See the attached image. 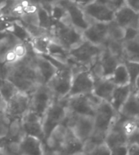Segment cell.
Here are the masks:
<instances>
[{"instance_id":"29","label":"cell","mask_w":139,"mask_h":155,"mask_svg":"<svg viewBox=\"0 0 139 155\" xmlns=\"http://www.w3.org/2000/svg\"><path fill=\"white\" fill-rule=\"evenodd\" d=\"M51 40V38L47 35L35 37L31 39L30 45L36 54L44 55V54H47L49 43Z\"/></svg>"},{"instance_id":"20","label":"cell","mask_w":139,"mask_h":155,"mask_svg":"<svg viewBox=\"0 0 139 155\" xmlns=\"http://www.w3.org/2000/svg\"><path fill=\"white\" fill-rule=\"evenodd\" d=\"M34 61L40 76L42 84H46L47 82L51 79V77L58 71L59 68L51 62V59L46 56L41 55L35 53Z\"/></svg>"},{"instance_id":"11","label":"cell","mask_w":139,"mask_h":155,"mask_svg":"<svg viewBox=\"0 0 139 155\" xmlns=\"http://www.w3.org/2000/svg\"><path fill=\"white\" fill-rule=\"evenodd\" d=\"M30 95L18 91L7 102L6 114L9 120H21L29 110Z\"/></svg>"},{"instance_id":"14","label":"cell","mask_w":139,"mask_h":155,"mask_svg":"<svg viewBox=\"0 0 139 155\" xmlns=\"http://www.w3.org/2000/svg\"><path fill=\"white\" fill-rule=\"evenodd\" d=\"M81 8L90 21L105 23L113 21L115 10L97 1H94Z\"/></svg>"},{"instance_id":"6","label":"cell","mask_w":139,"mask_h":155,"mask_svg":"<svg viewBox=\"0 0 139 155\" xmlns=\"http://www.w3.org/2000/svg\"><path fill=\"white\" fill-rule=\"evenodd\" d=\"M64 98H66L67 102L68 113L91 116H94L97 108L102 102L101 98L93 94V92L76 94Z\"/></svg>"},{"instance_id":"4","label":"cell","mask_w":139,"mask_h":155,"mask_svg":"<svg viewBox=\"0 0 139 155\" xmlns=\"http://www.w3.org/2000/svg\"><path fill=\"white\" fill-rule=\"evenodd\" d=\"M48 36L51 40L58 42L68 51L78 46L85 40L82 31L75 28L73 25H66L52 20Z\"/></svg>"},{"instance_id":"27","label":"cell","mask_w":139,"mask_h":155,"mask_svg":"<svg viewBox=\"0 0 139 155\" xmlns=\"http://www.w3.org/2000/svg\"><path fill=\"white\" fill-rule=\"evenodd\" d=\"M110 79L116 86H121L130 84L129 72L127 71L126 66L124 65V63H120L117 65Z\"/></svg>"},{"instance_id":"44","label":"cell","mask_w":139,"mask_h":155,"mask_svg":"<svg viewBox=\"0 0 139 155\" xmlns=\"http://www.w3.org/2000/svg\"><path fill=\"white\" fill-rule=\"evenodd\" d=\"M0 25H1V22H0Z\"/></svg>"},{"instance_id":"37","label":"cell","mask_w":139,"mask_h":155,"mask_svg":"<svg viewBox=\"0 0 139 155\" xmlns=\"http://www.w3.org/2000/svg\"><path fill=\"white\" fill-rule=\"evenodd\" d=\"M29 1H30L31 3H34V4H40L50 13L51 5L54 3H58L59 0H29Z\"/></svg>"},{"instance_id":"38","label":"cell","mask_w":139,"mask_h":155,"mask_svg":"<svg viewBox=\"0 0 139 155\" xmlns=\"http://www.w3.org/2000/svg\"><path fill=\"white\" fill-rule=\"evenodd\" d=\"M139 143H131L127 145V155L138 154Z\"/></svg>"},{"instance_id":"43","label":"cell","mask_w":139,"mask_h":155,"mask_svg":"<svg viewBox=\"0 0 139 155\" xmlns=\"http://www.w3.org/2000/svg\"><path fill=\"white\" fill-rule=\"evenodd\" d=\"M3 16V12H2V8H0V21L2 20V17Z\"/></svg>"},{"instance_id":"40","label":"cell","mask_w":139,"mask_h":155,"mask_svg":"<svg viewBox=\"0 0 139 155\" xmlns=\"http://www.w3.org/2000/svg\"><path fill=\"white\" fill-rule=\"evenodd\" d=\"M124 4L136 12H139V0H124Z\"/></svg>"},{"instance_id":"15","label":"cell","mask_w":139,"mask_h":155,"mask_svg":"<svg viewBox=\"0 0 139 155\" xmlns=\"http://www.w3.org/2000/svg\"><path fill=\"white\" fill-rule=\"evenodd\" d=\"M107 23L92 21L89 26L82 31L84 39L98 46H104L108 39Z\"/></svg>"},{"instance_id":"17","label":"cell","mask_w":139,"mask_h":155,"mask_svg":"<svg viewBox=\"0 0 139 155\" xmlns=\"http://www.w3.org/2000/svg\"><path fill=\"white\" fill-rule=\"evenodd\" d=\"M113 21L123 28L132 27L138 29L139 12H136L135 11L123 4L115 11Z\"/></svg>"},{"instance_id":"24","label":"cell","mask_w":139,"mask_h":155,"mask_svg":"<svg viewBox=\"0 0 139 155\" xmlns=\"http://www.w3.org/2000/svg\"><path fill=\"white\" fill-rule=\"evenodd\" d=\"M49 57H51V59L56 60L59 64L68 66L69 63V52L68 50L64 48L63 46H61L60 44L58 42L51 40L48 46V52L47 54Z\"/></svg>"},{"instance_id":"26","label":"cell","mask_w":139,"mask_h":155,"mask_svg":"<svg viewBox=\"0 0 139 155\" xmlns=\"http://www.w3.org/2000/svg\"><path fill=\"white\" fill-rule=\"evenodd\" d=\"M124 60L139 63V37L132 40L122 41Z\"/></svg>"},{"instance_id":"1","label":"cell","mask_w":139,"mask_h":155,"mask_svg":"<svg viewBox=\"0 0 139 155\" xmlns=\"http://www.w3.org/2000/svg\"><path fill=\"white\" fill-rule=\"evenodd\" d=\"M35 52L27 43L25 54L12 63H3L7 67L6 79L10 81L16 89L30 95L38 85L42 84L41 78L34 61Z\"/></svg>"},{"instance_id":"7","label":"cell","mask_w":139,"mask_h":155,"mask_svg":"<svg viewBox=\"0 0 139 155\" xmlns=\"http://www.w3.org/2000/svg\"><path fill=\"white\" fill-rule=\"evenodd\" d=\"M63 124L71 131L76 139L83 143L93 133L94 116L68 113Z\"/></svg>"},{"instance_id":"42","label":"cell","mask_w":139,"mask_h":155,"mask_svg":"<svg viewBox=\"0 0 139 155\" xmlns=\"http://www.w3.org/2000/svg\"><path fill=\"white\" fill-rule=\"evenodd\" d=\"M6 109H7V102H6L5 99L3 98V97L2 96V94L0 93V110L6 111Z\"/></svg>"},{"instance_id":"36","label":"cell","mask_w":139,"mask_h":155,"mask_svg":"<svg viewBox=\"0 0 139 155\" xmlns=\"http://www.w3.org/2000/svg\"><path fill=\"white\" fill-rule=\"evenodd\" d=\"M95 1L105 4L115 11L124 4V0H95Z\"/></svg>"},{"instance_id":"12","label":"cell","mask_w":139,"mask_h":155,"mask_svg":"<svg viewBox=\"0 0 139 155\" xmlns=\"http://www.w3.org/2000/svg\"><path fill=\"white\" fill-rule=\"evenodd\" d=\"M67 134L68 127L63 124H60L54 127L44 143L46 153V150H48L47 153L63 154Z\"/></svg>"},{"instance_id":"8","label":"cell","mask_w":139,"mask_h":155,"mask_svg":"<svg viewBox=\"0 0 139 155\" xmlns=\"http://www.w3.org/2000/svg\"><path fill=\"white\" fill-rule=\"evenodd\" d=\"M73 78V71L70 67L59 68L46 85L51 89L55 98L63 99L68 95L70 90Z\"/></svg>"},{"instance_id":"10","label":"cell","mask_w":139,"mask_h":155,"mask_svg":"<svg viewBox=\"0 0 139 155\" xmlns=\"http://www.w3.org/2000/svg\"><path fill=\"white\" fill-rule=\"evenodd\" d=\"M54 95L46 84H40L30 94L29 110L42 120L44 114L50 107Z\"/></svg>"},{"instance_id":"35","label":"cell","mask_w":139,"mask_h":155,"mask_svg":"<svg viewBox=\"0 0 139 155\" xmlns=\"http://www.w3.org/2000/svg\"><path fill=\"white\" fill-rule=\"evenodd\" d=\"M139 31L137 28H132V27H127L124 28V35L123 41H127V40H132L134 38H138Z\"/></svg>"},{"instance_id":"34","label":"cell","mask_w":139,"mask_h":155,"mask_svg":"<svg viewBox=\"0 0 139 155\" xmlns=\"http://www.w3.org/2000/svg\"><path fill=\"white\" fill-rule=\"evenodd\" d=\"M91 155H111V152L108 145L105 141L100 143L90 153Z\"/></svg>"},{"instance_id":"23","label":"cell","mask_w":139,"mask_h":155,"mask_svg":"<svg viewBox=\"0 0 139 155\" xmlns=\"http://www.w3.org/2000/svg\"><path fill=\"white\" fill-rule=\"evenodd\" d=\"M98 61L103 68V76L107 78H110L117 65L122 63L118 57L112 54L106 47L99 56Z\"/></svg>"},{"instance_id":"3","label":"cell","mask_w":139,"mask_h":155,"mask_svg":"<svg viewBox=\"0 0 139 155\" xmlns=\"http://www.w3.org/2000/svg\"><path fill=\"white\" fill-rule=\"evenodd\" d=\"M104 48V46L94 45L85 39L78 46L68 51V67H78L90 70L98 60Z\"/></svg>"},{"instance_id":"30","label":"cell","mask_w":139,"mask_h":155,"mask_svg":"<svg viewBox=\"0 0 139 155\" xmlns=\"http://www.w3.org/2000/svg\"><path fill=\"white\" fill-rule=\"evenodd\" d=\"M37 13L38 17V26L48 32L51 26V17L50 13L42 6L38 4L37 8Z\"/></svg>"},{"instance_id":"28","label":"cell","mask_w":139,"mask_h":155,"mask_svg":"<svg viewBox=\"0 0 139 155\" xmlns=\"http://www.w3.org/2000/svg\"><path fill=\"white\" fill-rule=\"evenodd\" d=\"M126 66L127 71L129 72L130 80L131 91L138 90V78H139V63L138 62L124 60L123 62Z\"/></svg>"},{"instance_id":"39","label":"cell","mask_w":139,"mask_h":155,"mask_svg":"<svg viewBox=\"0 0 139 155\" xmlns=\"http://www.w3.org/2000/svg\"><path fill=\"white\" fill-rule=\"evenodd\" d=\"M111 155H127V145H120L111 150Z\"/></svg>"},{"instance_id":"41","label":"cell","mask_w":139,"mask_h":155,"mask_svg":"<svg viewBox=\"0 0 139 155\" xmlns=\"http://www.w3.org/2000/svg\"><path fill=\"white\" fill-rule=\"evenodd\" d=\"M70 1H73V3H76L77 5L81 6V8H82V7H85V6H86L89 3L94 2L95 0H70Z\"/></svg>"},{"instance_id":"32","label":"cell","mask_w":139,"mask_h":155,"mask_svg":"<svg viewBox=\"0 0 139 155\" xmlns=\"http://www.w3.org/2000/svg\"><path fill=\"white\" fill-rule=\"evenodd\" d=\"M108 26V38L117 40V41H123L124 35V28L120 26L114 21H111L107 23Z\"/></svg>"},{"instance_id":"16","label":"cell","mask_w":139,"mask_h":155,"mask_svg":"<svg viewBox=\"0 0 139 155\" xmlns=\"http://www.w3.org/2000/svg\"><path fill=\"white\" fill-rule=\"evenodd\" d=\"M104 141L108 145L110 150H112L113 148L120 145H128V136L123 127L122 117L120 114H119L117 120L112 124L108 132H107Z\"/></svg>"},{"instance_id":"13","label":"cell","mask_w":139,"mask_h":155,"mask_svg":"<svg viewBox=\"0 0 139 155\" xmlns=\"http://www.w3.org/2000/svg\"><path fill=\"white\" fill-rule=\"evenodd\" d=\"M68 12L72 25L81 31L85 30L92 21L84 13L81 6L70 0H59L58 2Z\"/></svg>"},{"instance_id":"2","label":"cell","mask_w":139,"mask_h":155,"mask_svg":"<svg viewBox=\"0 0 139 155\" xmlns=\"http://www.w3.org/2000/svg\"><path fill=\"white\" fill-rule=\"evenodd\" d=\"M119 114L110 102L102 100L94 115V131L90 137L91 140L97 144L103 142L107 132L117 120Z\"/></svg>"},{"instance_id":"19","label":"cell","mask_w":139,"mask_h":155,"mask_svg":"<svg viewBox=\"0 0 139 155\" xmlns=\"http://www.w3.org/2000/svg\"><path fill=\"white\" fill-rule=\"evenodd\" d=\"M20 124L23 131L26 135H30L39 138L44 143L42 120L33 112L29 110L27 114L20 120Z\"/></svg>"},{"instance_id":"18","label":"cell","mask_w":139,"mask_h":155,"mask_svg":"<svg viewBox=\"0 0 139 155\" xmlns=\"http://www.w3.org/2000/svg\"><path fill=\"white\" fill-rule=\"evenodd\" d=\"M18 152L23 155L46 154L45 145L39 138L25 134L19 142Z\"/></svg>"},{"instance_id":"31","label":"cell","mask_w":139,"mask_h":155,"mask_svg":"<svg viewBox=\"0 0 139 155\" xmlns=\"http://www.w3.org/2000/svg\"><path fill=\"white\" fill-rule=\"evenodd\" d=\"M104 46H105L112 54L118 57V58L121 60L122 63L124 62V54L122 41H117V40H113V39L108 38V39L107 40L106 43H105Z\"/></svg>"},{"instance_id":"33","label":"cell","mask_w":139,"mask_h":155,"mask_svg":"<svg viewBox=\"0 0 139 155\" xmlns=\"http://www.w3.org/2000/svg\"><path fill=\"white\" fill-rule=\"evenodd\" d=\"M10 121L6 112L0 114V140H3L8 136Z\"/></svg>"},{"instance_id":"5","label":"cell","mask_w":139,"mask_h":155,"mask_svg":"<svg viewBox=\"0 0 139 155\" xmlns=\"http://www.w3.org/2000/svg\"><path fill=\"white\" fill-rule=\"evenodd\" d=\"M68 110L66 98L57 99L54 97L53 101L42 120L44 143L54 127L60 124H63L68 116Z\"/></svg>"},{"instance_id":"25","label":"cell","mask_w":139,"mask_h":155,"mask_svg":"<svg viewBox=\"0 0 139 155\" xmlns=\"http://www.w3.org/2000/svg\"><path fill=\"white\" fill-rule=\"evenodd\" d=\"M130 93H131L130 84L115 87L110 103L116 111L119 113L120 110L125 102L127 98L129 97Z\"/></svg>"},{"instance_id":"21","label":"cell","mask_w":139,"mask_h":155,"mask_svg":"<svg viewBox=\"0 0 139 155\" xmlns=\"http://www.w3.org/2000/svg\"><path fill=\"white\" fill-rule=\"evenodd\" d=\"M115 87L116 85L110 78L102 77L99 79L94 80V87L92 92L102 100L110 102Z\"/></svg>"},{"instance_id":"22","label":"cell","mask_w":139,"mask_h":155,"mask_svg":"<svg viewBox=\"0 0 139 155\" xmlns=\"http://www.w3.org/2000/svg\"><path fill=\"white\" fill-rule=\"evenodd\" d=\"M120 114L129 119L138 120L139 117V100L138 90L131 91L119 112Z\"/></svg>"},{"instance_id":"9","label":"cell","mask_w":139,"mask_h":155,"mask_svg":"<svg viewBox=\"0 0 139 155\" xmlns=\"http://www.w3.org/2000/svg\"><path fill=\"white\" fill-rule=\"evenodd\" d=\"M71 68L73 71L71 88L66 97L93 91L94 78L90 70L78 67H72Z\"/></svg>"}]
</instances>
